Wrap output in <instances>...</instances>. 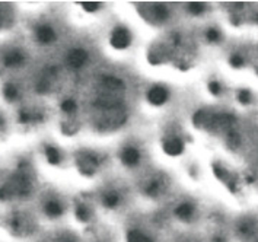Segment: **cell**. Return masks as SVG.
<instances>
[{
  "mask_svg": "<svg viewBox=\"0 0 258 242\" xmlns=\"http://www.w3.org/2000/svg\"><path fill=\"white\" fill-rule=\"evenodd\" d=\"M86 60H88V53H86L85 50H82V48H75V50H72V51L68 54V57H66L68 65L73 69L82 68V66L86 63Z\"/></svg>",
  "mask_w": 258,
  "mask_h": 242,
  "instance_id": "obj_4",
  "label": "cell"
},
{
  "mask_svg": "<svg viewBox=\"0 0 258 242\" xmlns=\"http://www.w3.org/2000/svg\"><path fill=\"white\" fill-rule=\"evenodd\" d=\"M229 62H231V65L233 68H241V66L244 65V58H242L239 54H233Z\"/></svg>",
  "mask_w": 258,
  "mask_h": 242,
  "instance_id": "obj_25",
  "label": "cell"
},
{
  "mask_svg": "<svg viewBox=\"0 0 258 242\" xmlns=\"http://www.w3.org/2000/svg\"><path fill=\"white\" fill-rule=\"evenodd\" d=\"M163 150H165V153H168L171 156H178L184 152V143L177 137L169 139L163 143Z\"/></svg>",
  "mask_w": 258,
  "mask_h": 242,
  "instance_id": "obj_5",
  "label": "cell"
},
{
  "mask_svg": "<svg viewBox=\"0 0 258 242\" xmlns=\"http://www.w3.org/2000/svg\"><path fill=\"white\" fill-rule=\"evenodd\" d=\"M101 86L108 89V91L115 92V91H121L122 88H124V83H122L121 79H118L115 76H105L101 81Z\"/></svg>",
  "mask_w": 258,
  "mask_h": 242,
  "instance_id": "obj_9",
  "label": "cell"
},
{
  "mask_svg": "<svg viewBox=\"0 0 258 242\" xmlns=\"http://www.w3.org/2000/svg\"><path fill=\"white\" fill-rule=\"evenodd\" d=\"M3 94L6 96V99L14 101V99H16V96H18V89H16L15 85H6L5 89H3Z\"/></svg>",
  "mask_w": 258,
  "mask_h": 242,
  "instance_id": "obj_19",
  "label": "cell"
},
{
  "mask_svg": "<svg viewBox=\"0 0 258 242\" xmlns=\"http://www.w3.org/2000/svg\"><path fill=\"white\" fill-rule=\"evenodd\" d=\"M213 171H215V175L218 176L219 179L226 181V178H228V172L225 171V168H222L220 165H215V166H213Z\"/></svg>",
  "mask_w": 258,
  "mask_h": 242,
  "instance_id": "obj_24",
  "label": "cell"
},
{
  "mask_svg": "<svg viewBox=\"0 0 258 242\" xmlns=\"http://www.w3.org/2000/svg\"><path fill=\"white\" fill-rule=\"evenodd\" d=\"M127 242H153V239L149 238L148 235L142 233L140 230L133 229L127 233Z\"/></svg>",
  "mask_w": 258,
  "mask_h": 242,
  "instance_id": "obj_13",
  "label": "cell"
},
{
  "mask_svg": "<svg viewBox=\"0 0 258 242\" xmlns=\"http://www.w3.org/2000/svg\"><path fill=\"white\" fill-rule=\"evenodd\" d=\"M152 11H153V15L158 19H161V21H165L168 18V9H166L165 5H153L152 6Z\"/></svg>",
  "mask_w": 258,
  "mask_h": 242,
  "instance_id": "obj_17",
  "label": "cell"
},
{
  "mask_svg": "<svg viewBox=\"0 0 258 242\" xmlns=\"http://www.w3.org/2000/svg\"><path fill=\"white\" fill-rule=\"evenodd\" d=\"M192 120H194V126H196V127H203V126H210L212 117H210L204 109H200V111H197V112L194 114Z\"/></svg>",
  "mask_w": 258,
  "mask_h": 242,
  "instance_id": "obj_12",
  "label": "cell"
},
{
  "mask_svg": "<svg viewBox=\"0 0 258 242\" xmlns=\"http://www.w3.org/2000/svg\"><path fill=\"white\" fill-rule=\"evenodd\" d=\"M37 40L42 42V44H48L53 42L55 40V32L54 29L48 25H42L37 29Z\"/></svg>",
  "mask_w": 258,
  "mask_h": 242,
  "instance_id": "obj_7",
  "label": "cell"
},
{
  "mask_svg": "<svg viewBox=\"0 0 258 242\" xmlns=\"http://www.w3.org/2000/svg\"><path fill=\"white\" fill-rule=\"evenodd\" d=\"M249 101H251V92L246 89H242L239 92V102L241 104H249Z\"/></svg>",
  "mask_w": 258,
  "mask_h": 242,
  "instance_id": "obj_26",
  "label": "cell"
},
{
  "mask_svg": "<svg viewBox=\"0 0 258 242\" xmlns=\"http://www.w3.org/2000/svg\"><path fill=\"white\" fill-rule=\"evenodd\" d=\"M169 98V91L161 86V85H156V86H152L148 92V101H149L152 105H163Z\"/></svg>",
  "mask_w": 258,
  "mask_h": 242,
  "instance_id": "obj_3",
  "label": "cell"
},
{
  "mask_svg": "<svg viewBox=\"0 0 258 242\" xmlns=\"http://www.w3.org/2000/svg\"><path fill=\"white\" fill-rule=\"evenodd\" d=\"M76 217H78L81 222H86V220H89V217H91L89 209H88L85 204H79V206L76 207Z\"/></svg>",
  "mask_w": 258,
  "mask_h": 242,
  "instance_id": "obj_18",
  "label": "cell"
},
{
  "mask_svg": "<svg viewBox=\"0 0 258 242\" xmlns=\"http://www.w3.org/2000/svg\"><path fill=\"white\" fill-rule=\"evenodd\" d=\"M31 120H32V115L28 114L27 111H22V112L19 114V121H21V123H28V121Z\"/></svg>",
  "mask_w": 258,
  "mask_h": 242,
  "instance_id": "obj_28",
  "label": "cell"
},
{
  "mask_svg": "<svg viewBox=\"0 0 258 242\" xmlns=\"http://www.w3.org/2000/svg\"><path fill=\"white\" fill-rule=\"evenodd\" d=\"M121 161L124 165H127V166H135L139 163L140 161V153H139V150L136 148H132V146H128V148H125L121 152Z\"/></svg>",
  "mask_w": 258,
  "mask_h": 242,
  "instance_id": "obj_6",
  "label": "cell"
},
{
  "mask_svg": "<svg viewBox=\"0 0 258 242\" xmlns=\"http://www.w3.org/2000/svg\"><path fill=\"white\" fill-rule=\"evenodd\" d=\"M45 213L48 216H51V217H57V216H60L63 213V207H61V204L58 202L51 200V202H48L45 204Z\"/></svg>",
  "mask_w": 258,
  "mask_h": 242,
  "instance_id": "obj_14",
  "label": "cell"
},
{
  "mask_svg": "<svg viewBox=\"0 0 258 242\" xmlns=\"http://www.w3.org/2000/svg\"><path fill=\"white\" fill-rule=\"evenodd\" d=\"M132 42V34L127 28L118 27L115 28L111 34V45L117 50H124L130 45Z\"/></svg>",
  "mask_w": 258,
  "mask_h": 242,
  "instance_id": "obj_1",
  "label": "cell"
},
{
  "mask_svg": "<svg viewBox=\"0 0 258 242\" xmlns=\"http://www.w3.org/2000/svg\"><path fill=\"white\" fill-rule=\"evenodd\" d=\"M45 155H47V161L50 162L51 165H58L60 163V153H58V150L53 146H48V148L45 149Z\"/></svg>",
  "mask_w": 258,
  "mask_h": 242,
  "instance_id": "obj_16",
  "label": "cell"
},
{
  "mask_svg": "<svg viewBox=\"0 0 258 242\" xmlns=\"http://www.w3.org/2000/svg\"><path fill=\"white\" fill-rule=\"evenodd\" d=\"M194 204H191V203H182V204H179L177 207V210H175V215L179 217V219H184V220H188L192 217L194 215Z\"/></svg>",
  "mask_w": 258,
  "mask_h": 242,
  "instance_id": "obj_10",
  "label": "cell"
},
{
  "mask_svg": "<svg viewBox=\"0 0 258 242\" xmlns=\"http://www.w3.org/2000/svg\"><path fill=\"white\" fill-rule=\"evenodd\" d=\"M24 60H25L24 54L21 53V51H18V50H12V51H9V53L5 55V65L8 68L21 66L24 63Z\"/></svg>",
  "mask_w": 258,
  "mask_h": 242,
  "instance_id": "obj_8",
  "label": "cell"
},
{
  "mask_svg": "<svg viewBox=\"0 0 258 242\" xmlns=\"http://www.w3.org/2000/svg\"><path fill=\"white\" fill-rule=\"evenodd\" d=\"M61 109L64 111V112H75L76 109H78V105H76V102L73 101V99H66V101H63V104H61Z\"/></svg>",
  "mask_w": 258,
  "mask_h": 242,
  "instance_id": "obj_21",
  "label": "cell"
},
{
  "mask_svg": "<svg viewBox=\"0 0 258 242\" xmlns=\"http://www.w3.org/2000/svg\"><path fill=\"white\" fill-rule=\"evenodd\" d=\"M81 6L86 12H95L101 8V3L99 2H83L81 3Z\"/></svg>",
  "mask_w": 258,
  "mask_h": 242,
  "instance_id": "obj_23",
  "label": "cell"
},
{
  "mask_svg": "<svg viewBox=\"0 0 258 242\" xmlns=\"http://www.w3.org/2000/svg\"><path fill=\"white\" fill-rule=\"evenodd\" d=\"M162 179H152L149 183V186L146 187V193L152 196V197H155V196H158L161 191H162Z\"/></svg>",
  "mask_w": 258,
  "mask_h": 242,
  "instance_id": "obj_15",
  "label": "cell"
},
{
  "mask_svg": "<svg viewBox=\"0 0 258 242\" xmlns=\"http://www.w3.org/2000/svg\"><path fill=\"white\" fill-rule=\"evenodd\" d=\"M207 88H209V91H210L213 95L220 94V85H219L218 82H210Z\"/></svg>",
  "mask_w": 258,
  "mask_h": 242,
  "instance_id": "obj_27",
  "label": "cell"
},
{
  "mask_svg": "<svg viewBox=\"0 0 258 242\" xmlns=\"http://www.w3.org/2000/svg\"><path fill=\"white\" fill-rule=\"evenodd\" d=\"M99 165V161L94 153H81L78 156V166H79V171L83 175H94Z\"/></svg>",
  "mask_w": 258,
  "mask_h": 242,
  "instance_id": "obj_2",
  "label": "cell"
},
{
  "mask_svg": "<svg viewBox=\"0 0 258 242\" xmlns=\"http://www.w3.org/2000/svg\"><path fill=\"white\" fill-rule=\"evenodd\" d=\"M102 203L107 206V207H115L118 203H120V194L115 191V190H108L104 193L102 196Z\"/></svg>",
  "mask_w": 258,
  "mask_h": 242,
  "instance_id": "obj_11",
  "label": "cell"
},
{
  "mask_svg": "<svg viewBox=\"0 0 258 242\" xmlns=\"http://www.w3.org/2000/svg\"><path fill=\"white\" fill-rule=\"evenodd\" d=\"M220 37H222V34H220V31L216 29V28H210L206 32V38L210 41V42H218V41H220Z\"/></svg>",
  "mask_w": 258,
  "mask_h": 242,
  "instance_id": "obj_20",
  "label": "cell"
},
{
  "mask_svg": "<svg viewBox=\"0 0 258 242\" xmlns=\"http://www.w3.org/2000/svg\"><path fill=\"white\" fill-rule=\"evenodd\" d=\"M188 11L192 15H202L206 11V5L204 3H190Z\"/></svg>",
  "mask_w": 258,
  "mask_h": 242,
  "instance_id": "obj_22",
  "label": "cell"
}]
</instances>
